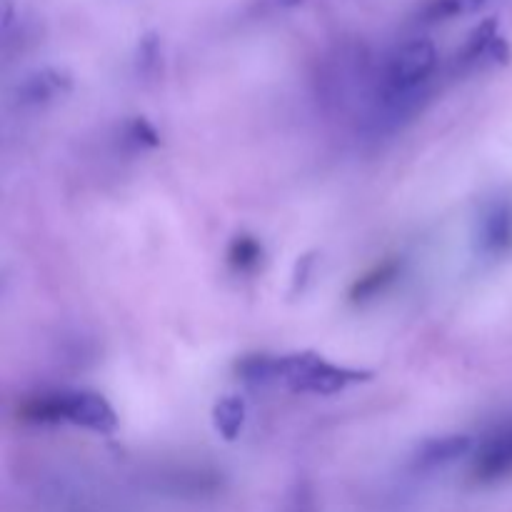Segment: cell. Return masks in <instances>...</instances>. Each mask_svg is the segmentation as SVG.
Masks as SVG:
<instances>
[{"label": "cell", "instance_id": "obj_1", "mask_svg": "<svg viewBox=\"0 0 512 512\" xmlns=\"http://www.w3.org/2000/svg\"><path fill=\"white\" fill-rule=\"evenodd\" d=\"M18 420L35 425L70 423L98 435H113L118 430L115 410L93 390H50L25 398L18 405Z\"/></svg>", "mask_w": 512, "mask_h": 512}, {"label": "cell", "instance_id": "obj_2", "mask_svg": "<svg viewBox=\"0 0 512 512\" xmlns=\"http://www.w3.org/2000/svg\"><path fill=\"white\" fill-rule=\"evenodd\" d=\"M363 380H370V373L333 365L318 353L280 355L278 360V383L288 385L293 393L333 395Z\"/></svg>", "mask_w": 512, "mask_h": 512}, {"label": "cell", "instance_id": "obj_3", "mask_svg": "<svg viewBox=\"0 0 512 512\" xmlns=\"http://www.w3.org/2000/svg\"><path fill=\"white\" fill-rule=\"evenodd\" d=\"M510 45L498 33V18H485L483 23L470 30L468 40L458 50L455 65L460 70L478 68L480 63H508Z\"/></svg>", "mask_w": 512, "mask_h": 512}, {"label": "cell", "instance_id": "obj_4", "mask_svg": "<svg viewBox=\"0 0 512 512\" xmlns=\"http://www.w3.org/2000/svg\"><path fill=\"white\" fill-rule=\"evenodd\" d=\"M508 473H512V423L480 443L473 463V478L478 483H495Z\"/></svg>", "mask_w": 512, "mask_h": 512}, {"label": "cell", "instance_id": "obj_5", "mask_svg": "<svg viewBox=\"0 0 512 512\" xmlns=\"http://www.w3.org/2000/svg\"><path fill=\"white\" fill-rule=\"evenodd\" d=\"M478 245L488 258H505L512 253V205L508 200L488 205L480 215Z\"/></svg>", "mask_w": 512, "mask_h": 512}, {"label": "cell", "instance_id": "obj_6", "mask_svg": "<svg viewBox=\"0 0 512 512\" xmlns=\"http://www.w3.org/2000/svg\"><path fill=\"white\" fill-rule=\"evenodd\" d=\"M473 450V438L470 435H445V438H430L425 440L423 445L415 453L413 465L415 470H438L445 468V465L455 463L458 458H465V455Z\"/></svg>", "mask_w": 512, "mask_h": 512}, {"label": "cell", "instance_id": "obj_7", "mask_svg": "<svg viewBox=\"0 0 512 512\" xmlns=\"http://www.w3.org/2000/svg\"><path fill=\"white\" fill-rule=\"evenodd\" d=\"M400 270H403V263L398 258H385L380 260L378 265L368 270V273L360 275L348 290V298L353 305H363L368 300H375L378 295H383L395 280L400 278Z\"/></svg>", "mask_w": 512, "mask_h": 512}, {"label": "cell", "instance_id": "obj_8", "mask_svg": "<svg viewBox=\"0 0 512 512\" xmlns=\"http://www.w3.org/2000/svg\"><path fill=\"white\" fill-rule=\"evenodd\" d=\"M73 88V80L65 70L58 68H43L38 73L28 75V78L20 83L18 98L23 105H40L53 100L55 95H63Z\"/></svg>", "mask_w": 512, "mask_h": 512}, {"label": "cell", "instance_id": "obj_9", "mask_svg": "<svg viewBox=\"0 0 512 512\" xmlns=\"http://www.w3.org/2000/svg\"><path fill=\"white\" fill-rule=\"evenodd\" d=\"M278 360L280 355H245L243 360H238L235 365V373L240 375V380L248 385H273L278 383Z\"/></svg>", "mask_w": 512, "mask_h": 512}, {"label": "cell", "instance_id": "obj_10", "mask_svg": "<svg viewBox=\"0 0 512 512\" xmlns=\"http://www.w3.org/2000/svg\"><path fill=\"white\" fill-rule=\"evenodd\" d=\"M228 265L240 275H250L263 263V245L253 235H235L233 243L228 245Z\"/></svg>", "mask_w": 512, "mask_h": 512}, {"label": "cell", "instance_id": "obj_11", "mask_svg": "<svg viewBox=\"0 0 512 512\" xmlns=\"http://www.w3.org/2000/svg\"><path fill=\"white\" fill-rule=\"evenodd\" d=\"M213 423L215 430L223 435L225 440H235L238 433L243 430L245 423V403L238 395H225L215 403L213 408Z\"/></svg>", "mask_w": 512, "mask_h": 512}, {"label": "cell", "instance_id": "obj_12", "mask_svg": "<svg viewBox=\"0 0 512 512\" xmlns=\"http://www.w3.org/2000/svg\"><path fill=\"white\" fill-rule=\"evenodd\" d=\"M465 13H473L470 0H425V3L420 5L415 20H418L420 25H438Z\"/></svg>", "mask_w": 512, "mask_h": 512}, {"label": "cell", "instance_id": "obj_13", "mask_svg": "<svg viewBox=\"0 0 512 512\" xmlns=\"http://www.w3.org/2000/svg\"><path fill=\"white\" fill-rule=\"evenodd\" d=\"M138 73L153 75L160 65V38L155 33H145L138 43Z\"/></svg>", "mask_w": 512, "mask_h": 512}, {"label": "cell", "instance_id": "obj_14", "mask_svg": "<svg viewBox=\"0 0 512 512\" xmlns=\"http://www.w3.org/2000/svg\"><path fill=\"white\" fill-rule=\"evenodd\" d=\"M128 140L138 148H155L160 145V135L145 118H133L128 123Z\"/></svg>", "mask_w": 512, "mask_h": 512}, {"label": "cell", "instance_id": "obj_15", "mask_svg": "<svg viewBox=\"0 0 512 512\" xmlns=\"http://www.w3.org/2000/svg\"><path fill=\"white\" fill-rule=\"evenodd\" d=\"M313 263L315 258L313 255H303V258L295 263V273H293V295L298 293V290L305 288V283H308V275L310 270H313Z\"/></svg>", "mask_w": 512, "mask_h": 512}]
</instances>
